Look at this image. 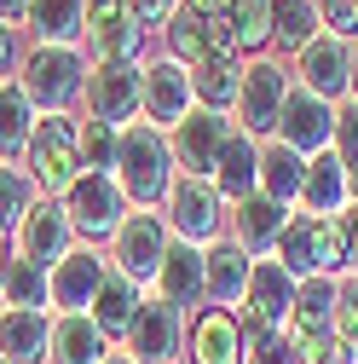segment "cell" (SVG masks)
<instances>
[{"label": "cell", "instance_id": "obj_1", "mask_svg": "<svg viewBox=\"0 0 358 364\" xmlns=\"http://www.w3.org/2000/svg\"><path fill=\"white\" fill-rule=\"evenodd\" d=\"M116 186L127 197V208H162L168 186H173V151H168V133L151 122H127L121 139H116Z\"/></svg>", "mask_w": 358, "mask_h": 364}, {"label": "cell", "instance_id": "obj_2", "mask_svg": "<svg viewBox=\"0 0 358 364\" xmlns=\"http://www.w3.org/2000/svg\"><path fill=\"white\" fill-rule=\"evenodd\" d=\"M272 260L289 272L295 284H306V278H341V272H347L341 220H335V214H306V208H295L289 225H283V237H278V249H272Z\"/></svg>", "mask_w": 358, "mask_h": 364}, {"label": "cell", "instance_id": "obj_3", "mask_svg": "<svg viewBox=\"0 0 358 364\" xmlns=\"http://www.w3.org/2000/svg\"><path fill=\"white\" fill-rule=\"evenodd\" d=\"M162 220H168V237L208 249V243L226 237V197L202 173H173V186L162 197Z\"/></svg>", "mask_w": 358, "mask_h": 364}, {"label": "cell", "instance_id": "obj_4", "mask_svg": "<svg viewBox=\"0 0 358 364\" xmlns=\"http://www.w3.org/2000/svg\"><path fill=\"white\" fill-rule=\"evenodd\" d=\"M23 168H29L40 197H64V186L81 173V145H75V116L70 110L35 116V133L23 145Z\"/></svg>", "mask_w": 358, "mask_h": 364}, {"label": "cell", "instance_id": "obj_5", "mask_svg": "<svg viewBox=\"0 0 358 364\" xmlns=\"http://www.w3.org/2000/svg\"><path fill=\"white\" fill-rule=\"evenodd\" d=\"M289 87H295V75L283 70L278 53L243 58V81H237L232 116H237V127L249 133V139H272V133H278V110H283V99H289Z\"/></svg>", "mask_w": 358, "mask_h": 364}, {"label": "cell", "instance_id": "obj_6", "mask_svg": "<svg viewBox=\"0 0 358 364\" xmlns=\"http://www.w3.org/2000/svg\"><path fill=\"white\" fill-rule=\"evenodd\" d=\"M295 278L266 255V260H254V272H249V289H243V301H237V318H243V341L254 347V341H272V336H283V324H289V312H295Z\"/></svg>", "mask_w": 358, "mask_h": 364}, {"label": "cell", "instance_id": "obj_7", "mask_svg": "<svg viewBox=\"0 0 358 364\" xmlns=\"http://www.w3.org/2000/svg\"><path fill=\"white\" fill-rule=\"evenodd\" d=\"M18 87L29 93L35 116H47V110H70L81 99V87H87V58L81 47H35L18 70Z\"/></svg>", "mask_w": 358, "mask_h": 364}, {"label": "cell", "instance_id": "obj_8", "mask_svg": "<svg viewBox=\"0 0 358 364\" xmlns=\"http://www.w3.org/2000/svg\"><path fill=\"white\" fill-rule=\"evenodd\" d=\"M58 203H64V214L75 225V237H87V243L116 237V225L133 214L127 197H121V186H116V173H99V168H81L70 186H64Z\"/></svg>", "mask_w": 358, "mask_h": 364}, {"label": "cell", "instance_id": "obj_9", "mask_svg": "<svg viewBox=\"0 0 358 364\" xmlns=\"http://www.w3.org/2000/svg\"><path fill=\"white\" fill-rule=\"evenodd\" d=\"M168 243H173V237H168L162 208H133V214L116 225V237H110V266L121 272V278H133L139 289H151Z\"/></svg>", "mask_w": 358, "mask_h": 364}, {"label": "cell", "instance_id": "obj_10", "mask_svg": "<svg viewBox=\"0 0 358 364\" xmlns=\"http://www.w3.org/2000/svg\"><path fill=\"white\" fill-rule=\"evenodd\" d=\"M179 347H185V312L145 289L139 312H133V324L121 336V353L133 364H179Z\"/></svg>", "mask_w": 358, "mask_h": 364}, {"label": "cell", "instance_id": "obj_11", "mask_svg": "<svg viewBox=\"0 0 358 364\" xmlns=\"http://www.w3.org/2000/svg\"><path fill=\"white\" fill-rule=\"evenodd\" d=\"M232 133H237V122H232L226 110H202V105H191V110H185V122H173V127H168L173 168H179V173H202V179H208Z\"/></svg>", "mask_w": 358, "mask_h": 364}, {"label": "cell", "instance_id": "obj_12", "mask_svg": "<svg viewBox=\"0 0 358 364\" xmlns=\"http://www.w3.org/2000/svg\"><path fill=\"white\" fill-rule=\"evenodd\" d=\"M70 249H75V225H70L64 203H58V197H35V203L23 208V220L12 225V255L53 272Z\"/></svg>", "mask_w": 358, "mask_h": 364}, {"label": "cell", "instance_id": "obj_13", "mask_svg": "<svg viewBox=\"0 0 358 364\" xmlns=\"http://www.w3.org/2000/svg\"><path fill=\"white\" fill-rule=\"evenodd\" d=\"M197 99H191V70L185 64H173L168 53H156V58H145L139 64V116L151 122V127H173V122H185V110H191Z\"/></svg>", "mask_w": 358, "mask_h": 364}, {"label": "cell", "instance_id": "obj_14", "mask_svg": "<svg viewBox=\"0 0 358 364\" xmlns=\"http://www.w3.org/2000/svg\"><path fill=\"white\" fill-rule=\"evenodd\" d=\"M278 145L300 151V156H318L335 145V105L318 99V93H306V87H289V99L278 110V133H272Z\"/></svg>", "mask_w": 358, "mask_h": 364}, {"label": "cell", "instance_id": "obj_15", "mask_svg": "<svg viewBox=\"0 0 358 364\" xmlns=\"http://www.w3.org/2000/svg\"><path fill=\"white\" fill-rule=\"evenodd\" d=\"M352 58H358L352 41H341V35L324 29L306 53H295V87H306V93H318V99H330V105H341V99H347V81H352Z\"/></svg>", "mask_w": 358, "mask_h": 364}, {"label": "cell", "instance_id": "obj_16", "mask_svg": "<svg viewBox=\"0 0 358 364\" xmlns=\"http://www.w3.org/2000/svg\"><path fill=\"white\" fill-rule=\"evenodd\" d=\"M185 353L191 364H243L249 341H243L237 306H197L185 318Z\"/></svg>", "mask_w": 358, "mask_h": 364}, {"label": "cell", "instance_id": "obj_17", "mask_svg": "<svg viewBox=\"0 0 358 364\" xmlns=\"http://www.w3.org/2000/svg\"><path fill=\"white\" fill-rule=\"evenodd\" d=\"M104 278H110V255H99L93 243L70 249V255H64V260L47 272V295H53V312H87Z\"/></svg>", "mask_w": 358, "mask_h": 364}, {"label": "cell", "instance_id": "obj_18", "mask_svg": "<svg viewBox=\"0 0 358 364\" xmlns=\"http://www.w3.org/2000/svg\"><path fill=\"white\" fill-rule=\"evenodd\" d=\"M81 99H87V116L93 122L127 127L133 116H139V64H93Z\"/></svg>", "mask_w": 358, "mask_h": 364}, {"label": "cell", "instance_id": "obj_19", "mask_svg": "<svg viewBox=\"0 0 358 364\" xmlns=\"http://www.w3.org/2000/svg\"><path fill=\"white\" fill-rule=\"evenodd\" d=\"M289 214L295 208H283V203H272L266 191H249V197H237V203H226V220H232V243L243 249V255H254V260H266L278 249V237H283V225H289Z\"/></svg>", "mask_w": 358, "mask_h": 364}, {"label": "cell", "instance_id": "obj_20", "mask_svg": "<svg viewBox=\"0 0 358 364\" xmlns=\"http://www.w3.org/2000/svg\"><path fill=\"white\" fill-rule=\"evenodd\" d=\"M208 41L214 53H266L272 47V0H232L219 18H208Z\"/></svg>", "mask_w": 358, "mask_h": 364}, {"label": "cell", "instance_id": "obj_21", "mask_svg": "<svg viewBox=\"0 0 358 364\" xmlns=\"http://www.w3.org/2000/svg\"><path fill=\"white\" fill-rule=\"evenodd\" d=\"M151 295H162L168 306H179V312H197V306H208V284H202V249L197 243H168V255H162V266H156V284H151Z\"/></svg>", "mask_w": 358, "mask_h": 364}, {"label": "cell", "instance_id": "obj_22", "mask_svg": "<svg viewBox=\"0 0 358 364\" xmlns=\"http://www.w3.org/2000/svg\"><path fill=\"white\" fill-rule=\"evenodd\" d=\"M249 272H254V255H243L232 237H219L202 249V284H208V306H237L243 289H249Z\"/></svg>", "mask_w": 358, "mask_h": 364}, {"label": "cell", "instance_id": "obj_23", "mask_svg": "<svg viewBox=\"0 0 358 364\" xmlns=\"http://www.w3.org/2000/svg\"><path fill=\"white\" fill-rule=\"evenodd\" d=\"M53 336V312L35 306H0V358L6 364H40Z\"/></svg>", "mask_w": 358, "mask_h": 364}, {"label": "cell", "instance_id": "obj_24", "mask_svg": "<svg viewBox=\"0 0 358 364\" xmlns=\"http://www.w3.org/2000/svg\"><path fill=\"white\" fill-rule=\"evenodd\" d=\"M110 353L104 330L87 312H53V336H47V364H99Z\"/></svg>", "mask_w": 358, "mask_h": 364}, {"label": "cell", "instance_id": "obj_25", "mask_svg": "<svg viewBox=\"0 0 358 364\" xmlns=\"http://www.w3.org/2000/svg\"><path fill=\"white\" fill-rule=\"evenodd\" d=\"M87 41H93V64H145V29L133 23L127 6L87 18Z\"/></svg>", "mask_w": 358, "mask_h": 364}, {"label": "cell", "instance_id": "obj_26", "mask_svg": "<svg viewBox=\"0 0 358 364\" xmlns=\"http://www.w3.org/2000/svg\"><path fill=\"white\" fill-rule=\"evenodd\" d=\"M208 179H214V191L226 197V203L260 191V139H249V133L237 127L232 139H226V151H219V162H214Z\"/></svg>", "mask_w": 358, "mask_h": 364}, {"label": "cell", "instance_id": "obj_27", "mask_svg": "<svg viewBox=\"0 0 358 364\" xmlns=\"http://www.w3.org/2000/svg\"><path fill=\"white\" fill-rule=\"evenodd\" d=\"M352 197H347V162L335 151H318V156H306V179H300V203L306 214H341Z\"/></svg>", "mask_w": 358, "mask_h": 364}, {"label": "cell", "instance_id": "obj_28", "mask_svg": "<svg viewBox=\"0 0 358 364\" xmlns=\"http://www.w3.org/2000/svg\"><path fill=\"white\" fill-rule=\"evenodd\" d=\"M237 81H243V58L237 53H208L202 64H191V99L202 110H226L237 105Z\"/></svg>", "mask_w": 358, "mask_h": 364}, {"label": "cell", "instance_id": "obj_29", "mask_svg": "<svg viewBox=\"0 0 358 364\" xmlns=\"http://www.w3.org/2000/svg\"><path fill=\"white\" fill-rule=\"evenodd\" d=\"M40 47H75L87 35V0H29V18Z\"/></svg>", "mask_w": 358, "mask_h": 364}, {"label": "cell", "instance_id": "obj_30", "mask_svg": "<svg viewBox=\"0 0 358 364\" xmlns=\"http://www.w3.org/2000/svg\"><path fill=\"white\" fill-rule=\"evenodd\" d=\"M139 284L133 278H121V272L110 266V278L99 284V295H93V306H87V318L104 330V341H121L127 336V324H133V312H139Z\"/></svg>", "mask_w": 358, "mask_h": 364}, {"label": "cell", "instance_id": "obj_31", "mask_svg": "<svg viewBox=\"0 0 358 364\" xmlns=\"http://www.w3.org/2000/svg\"><path fill=\"white\" fill-rule=\"evenodd\" d=\"M300 179H306V156L300 151H289L278 139H260V191L266 197L283 203V208H295L300 203Z\"/></svg>", "mask_w": 358, "mask_h": 364}, {"label": "cell", "instance_id": "obj_32", "mask_svg": "<svg viewBox=\"0 0 358 364\" xmlns=\"http://www.w3.org/2000/svg\"><path fill=\"white\" fill-rule=\"evenodd\" d=\"M324 35V12L318 0H272V47L278 53H306L312 41Z\"/></svg>", "mask_w": 358, "mask_h": 364}, {"label": "cell", "instance_id": "obj_33", "mask_svg": "<svg viewBox=\"0 0 358 364\" xmlns=\"http://www.w3.org/2000/svg\"><path fill=\"white\" fill-rule=\"evenodd\" d=\"M29 133H35V105L18 81H0V156L18 162L23 145H29Z\"/></svg>", "mask_w": 358, "mask_h": 364}, {"label": "cell", "instance_id": "obj_34", "mask_svg": "<svg viewBox=\"0 0 358 364\" xmlns=\"http://www.w3.org/2000/svg\"><path fill=\"white\" fill-rule=\"evenodd\" d=\"M0 301H6V306L53 312V295H47V266H35V260H18V255H12L6 278H0Z\"/></svg>", "mask_w": 358, "mask_h": 364}, {"label": "cell", "instance_id": "obj_35", "mask_svg": "<svg viewBox=\"0 0 358 364\" xmlns=\"http://www.w3.org/2000/svg\"><path fill=\"white\" fill-rule=\"evenodd\" d=\"M162 35H168V58H173V64H185V70H191V64H202V58L214 53V41H208V23H202V18H191L185 6L173 12V23H168Z\"/></svg>", "mask_w": 358, "mask_h": 364}, {"label": "cell", "instance_id": "obj_36", "mask_svg": "<svg viewBox=\"0 0 358 364\" xmlns=\"http://www.w3.org/2000/svg\"><path fill=\"white\" fill-rule=\"evenodd\" d=\"M35 197H40V191H35L29 168H18V162H6V156H0V225H6V232L23 220V208H29Z\"/></svg>", "mask_w": 358, "mask_h": 364}, {"label": "cell", "instance_id": "obj_37", "mask_svg": "<svg viewBox=\"0 0 358 364\" xmlns=\"http://www.w3.org/2000/svg\"><path fill=\"white\" fill-rule=\"evenodd\" d=\"M116 139H121V127H110V122H75V145H81V168H99V173H110L116 168Z\"/></svg>", "mask_w": 358, "mask_h": 364}, {"label": "cell", "instance_id": "obj_38", "mask_svg": "<svg viewBox=\"0 0 358 364\" xmlns=\"http://www.w3.org/2000/svg\"><path fill=\"white\" fill-rule=\"evenodd\" d=\"M335 347L347 353V364L358 358V272L335 278Z\"/></svg>", "mask_w": 358, "mask_h": 364}, {"label": "cell", "instance_id": "obj_39", "mask_svg": "<svg viewBox=\"0 0 358 364\" xmlns=\"http://www.w3.org/2000/svg\"><path fill=\"white\" fill-rule=\"evenodd\" d=\"M341 162H358V99H341L335 105V145H330Z\"/></svg>", "mask_w": 358, "mask_h": 364}, {"label": "cell", "instance_id": "obj_40", "mask_svg": "<svg viewBox=\"0 0 358 364\" xmlns=\"http://www.w3.org/2000/svg\"><path fill=\"white\" fill-rule=\"evenodd\" d=\"M121 6L133 12V23H139V29H168L173 12L185 6V0H121Z\"/></svg>", "mask_w": 358, "mask_h": 364}, {"label": "cell", "instance_id": "obj_41", "mask_svg": "<svg viewBox=\"0 0 358 364\" xmlns=\"http://www.w3.org/2000/svg\"><path fill=\"white\" fill-rule=\"evenodd\" d=\"M318 12H324V29L352 41L358 35V0H318Z\"/></svg>", "mask_w": 358, "mask_h": 364}, {"label": "cell", "instance_id": "obj_42", "mask_svg": "<svg viewBox=\"0 0 358 364\" xmlns=\"http://www.w3.org/2000/svg\"><path fill=\"white\" fill-rule=\"evenodd\" d=\"M243 364H300V358H295V347H289L283 336H272V341H254V347L243 353Z\"/></svg>", "mask_w": 358, "mask_h": 364}, {"label": "cell", "instance_id": "obj_43", "mask_svg": "<svg viewBox=\"0 0 358 364\" xmlns=\"http://www.w3.org/2000/svg\"><path fill=\"white\" fill-rule=\"evenodd\" d=\"M335 220H341V237H347V272H358V203H347Z\"/></svg>", "mask_w": 358, "mask_h": 364}, {"label": "cell", "instance_id": "obj_44", "mask_svg": "<svg viewBox=\"0 0 358 364\" xmlns=\"http://www.w3.org/2000/svg\"><path fill=\"white\" fill-rule=\"evenodd\" d=\"M226 6H232V0H185V12H191V18H202V23H208V18H219Z\"/></svg>", "mask_w": 358, "mask_h": 364}, {"label": "cell", "instance_id": "obj_45", "mask_svg": "<svg viewBox=\"0 0 358 364\" xmlns=\"http://www.w3.org/2000/svg\"><path fill=\"white\" fill-rule=\"evenodd\" d=\"M23 18H29V0H0V23H6V29L23 23Z\"/></svg>", "mask_w": 358, "mask_h": 364}, {"label": "cell", "instance_id": "obj_46", "mask_svg": "<svg viewBox=\"0 0 358 364\" xmlns=\"http://www.w3.org/2000/svg\"><path fill=\"white\" fill-rule=\"evenodd\" d=\"M6 70H12V29L0 23V81H6Z\"/></svg>", "mask_w": 358, "mask_h": 364}, {"label": "cell", "instance_id": "obj_47", "mask_svg": "<svg viewBox=\"0 0 358 364\" xmlns=\"http://www.w3.org/2000/svg\"><path fill=\"white\" fill-rule=\"evenodd\" d=\"M6 266H12V232L0 225V278H6Z\"/></svg>", "mask_w": 358, "mask_h": 364}, {"label": "cell", "instance_id": "obj_48", "mask_svg": "<svg viewBox=\"0 0 358 364\" xmlns=\"http://www.w3.org/2000/svg\"><path fill=\"white\" fill-rule=\"evenodd\" d=\"M104 12H121V0H87V18H104Z\"/></svg>", "mask_w": 358, "mask_h": 364}, {"label": "cell", "instance_id": "obj_49", "mask_svg": "<svg viewBox=\"0 0 358 364\" xmlns=\"http://www.w3.org/2000/svg\"><path fill=\"white\" fill-rule=\"evenodd\" d=\"M347 197L358 203V162H347Z\"/></svg>", "mask_w": 358, "mask_h": 364}, {"label": "cell", "instance_id": "obj_50", "mask_svg": "<svg viewBox=\"0 0 358 364\" xmlns=\"http://www.w3.org/2000/svg\"><path fill=\"white\" fill-rule=\"evenodd\" d=\"M99 364H133V358H127V353H116V347H110V353H104V358H99Z\"/></svg>", "mask_w": 358, "mask_h": 364}, {"label": "cell", "instance_id": "obj_51", "mask_svg": "<svg viewBox=\"0 0 358 364\" xmlns=\"http://www.w3.org/2000/svg\"><path fill=\"white\" fill-rule=\"evenodd\" d=\"M347 99H358V58H352V81H347Z\"/></svg>", "mask_w": 358, "mask_h": 364}, {"label": "cell", "instance_id": "obj_52", "mask_svg": "<svg viewBox=\"0 0 358 364\" xmlns=\"http://www.w3.org/2000/svg\"><path fill=\"white\" fill-rule=\"evenodd\" d=\"M352 364H358V358H352Z\"/></svg>", "mask_w": 358, "mask_h": 364}]
</instances>
